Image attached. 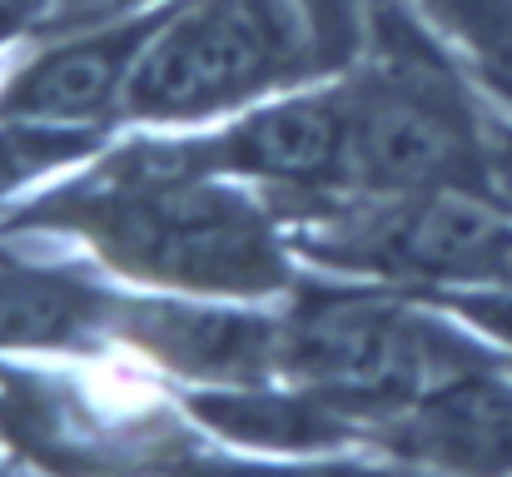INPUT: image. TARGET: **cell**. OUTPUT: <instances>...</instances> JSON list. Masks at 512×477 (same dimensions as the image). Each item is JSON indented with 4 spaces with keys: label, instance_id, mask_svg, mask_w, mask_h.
<instances>
[{
    "label": "cell",
    "instance_id": "cell-1",
    "mask_svg": "<svg viewBox=\"0 0 512 477\" xmlns=\"http://www.w3.org/2000/svg\"><path fill=\"white\" fill-rule=\"evenodd\" d=\"M0 244L135 294L284 304L304 264L279 209L189 164L170 130H125L0 209Z\"/></svg>",
    "mask_w": 512,
    "mask_h": 477
},
{
    "label": "cell",
    "instance_id": "cell-2",
    "mask_svg": "<svg viewBox=\"0 0 512 477\" xmlns=\"http://www.w3.org/2000/svg\"><path fill=\"white\" fill-rule=\"evenodd\" d=\"M493 353L498 348L453 309L408 289L304 269L299 289L284 299L279 378L353 418L368 443L433 383Z\"/></svg>",
    "mask_w": 512,
    "mask_h": 477
},
{
    "label": "cell",
    "instance_id": "cell-3",
    "mask_svg": "<svg viewBox=\"0 0 512 477\" xmlns=\"http://www.w3.org/2000/svg\"><path fill=\"white\" fill-rule=\"evenodd\" d=\"M179 388L125 348L0 358V453L35 477H135L189 453Z\"/></svg>",
    "mask_w": 512,
    "mask_h": 477
},
{
    "label": "cell",
    "instance_id": "cell-4",
    "mask_svg": "<svg viewBox=\"0 0 512 477\" xmlns=\"http://www.w3.org/2000/svg\"><path fill=\"white\" fill-rule=\"evenodd\" d=\"M339 75L299 0H174L125 90V130H199Z\"/></svg>",
    "mask_w": 512,
    "mask_h": 477
},
{
    "label": "cell",
    "instance_id": "cell-5",
    "mask_svg": "<svg viewBox=\"0 0 512 477\" xmlns=\"http://www.w3.org/2000/svg\"><path fill=\"white\" fill-rule=\"evenodd\" d=\"M189 164L259 189L279 219L348 189V85L339 75L309 80L259 100L229 120L170 130Z\"/></svg>",
    "mask_w": 512,
    "mask_h": 477
},
{
    "label": "cell",
    "instance_id": "cell-6",
    "mask_svg": "<svg viewBox=\"0 0 512 477\" xmlns=\"http://www.w3.org/2000/svg\"><path fill=\"white\" fill-rule=\"evenodd\" d=\"M160 15L165 5L130 15H95L35 30L20 45H10L0 75V125L115 140L130 75Z\"/></svg>",
    "mask_w": 512,
    "mask_h": 477
},
{
    "label": "cell",
    "instance_id": "cell-7",
    "mask_svg": "<svg viewBox=\"0 0 512 477\" xmlns=\"http://www.w3.org/2000/svg\"><path fill=\"white\" fill-rule=\"evenodd\" d=\"M115 348L150 363L174 388L274 383L284 363V304L179 299L125 289Z\"/></svg>",
    "mask_w": 512,
    "mask_h": 477
},
{
    "label": "cell",
    "instance_id": "cell-8",
    "mask_svg": "<svg viewBox=\"0 0 512 477\" xmlns=\"http://www.w3.org/2000/svg\"><path fill=\"white\" fill-rule=\"evenodd\" d=\"M373 453L433 477H512V363L478 358L378 428Z\"/></svg>",
    "mask_w": 512,
    "mask_h": 477
},
{
    "label": "cell",
    "instance_id": "cell-9",
    "mask_svg": "<svg viewBox=\"0 0 512 477\" xmlns=\"http://www.w3.org/2000/svg\"><path fill=\"white\" fill-rule=\"evenodd\" d=\"M179 403L199 438L239 453H269V458H304V453H358L368 433L329 408L324 398L274 378L249 388H179Z\"/></svg>",
    "mask_w": 512,
    "mask_h": 477
},
{
    "label": "cell",
    "instance_id": "cell-10",
    "mask_svg": "<svg viewBox=\"0 0 512 477\" xmlns=\"http://www.w3.org/2000/svg\"><path fill=\"white\" fill-rule=\"evenodd\" d=\"M418 25L468 70L488 105L512 120V0H403Z\"/></svg>",
    "mask_w": 512,
    "mask_h": 477
},
{
    "label": "cell",
    "instance_id": "cell-11",
    "mask_svg": "<svg viewBox=\"0 0 512 477\" xmlns=\"http://www.w3.org/2000/svg\"><path fill=\"white\" fill-rule=\"evenodd\" d=\"M174 477H398V463L383 453H304V458H269V453H239L219 443H194L189 453L170 458Z\"/></svg>",
    "mask_w": 512,
    "mask_h": 477
},
{
    "label": "cell",
    "instance_id": "cell-12",
    "mask_svg": "<svg viewBox=\"0 0 512 477\" xmlns=\"http://www.w3.org/2000/svg\"><path fill=\"white\" fill-rule=\"evenodd\" d=\"M60 0H0V45H20L25 35H35L50 15H55Z\"/></svg>",
    "mask_w": 512,
    "mask_h": 477
},
{
    "label": "cell",
    "instance_id": "cell-13",
    "mask_svg": "<svg viewBox=\"0 0 512 477\" xmlns=\"http://www.w3.org/2000/svg\"><path fill=\"white\" fill-rule=\"evenodd\" d=\"M160 5H174V0H60L55 15L40 25H70V20H95V15H130V10H160Z\"/></svg>",
    "mask_w": 512,
    "mask_h": 477
},
{
    "label": "cell",
    "instance_id": "cell-14",
    "mask_svg": "<svg viewBox=\"0 0 512 477\" xmlns=\"http://www.w3.org/2000/svg\"><path fill=\"white\" fill-rule=\"evenodd\" d=\"M0 477H35V473H25L15 458H5V453H0Z\"/></svg>",
    "mask_w": 512,
    "mask_h": 477
},
{
    "label": "cell",
    "instance_id": "cell-15",
    "mask_svg": "<svg viewBox=\"0 0 512 477\" xmlns=\"http://www.w3.org/2000/svg\"><path fill=\"white\" fill-rule=\"evenodd\" d=\"M398 477H433V473H413V468H398Z\"/></svg>",
    "mask_w": 512,
    "mask_h": 477
},
{
    "label": "cell",
    "instance_id": "cell-16",
    "mask_svg": "<svg viewBox=\"0 0 512 477\" xmlns=\"http://www.w3.org/2000/svg\"><path fill=\"white\" fill-rule=\"evenodd\" d=\"M5 55H10V50H5V45H0V75H5Z\"/></svg>",
    "mask_w": 512,
    "mask_h": 477
}]
</instances>
